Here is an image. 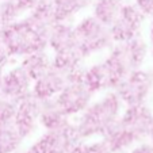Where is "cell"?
Segmentation results:
<instances>
[{"mask_svg": "<svg viewBox=\"0 0 153 153\" xmlns=\"http://www.w3.org/2000/svg\"><path fill=\"white\" fill-rule=\"evenodd\" d=\"M71 153H110V150L102 138H94L79 141Z\"/></svg>", "mask_w": 153, "mask_h": 153, "instance_id": "obj_22", "label": "cell"}, {"mask_svg": "<svg viewBox=\"0 0 153 153\" xmlns=\"http://www.w3.org/2000/svg\"><path fill=\"white\" fill-rule=\"evenodd\" d=\"M33 80L20 64L3 71L1 76V95L18 102L31 92Z\"/></svg>", "mask_w": 153, "mask_h": 153, "instance_id": "obj_10", "label": "cell"}, {"mask_svg": "<svg viewBox=\"0 0 153 153\" xmlns=\"http://www.w3.org/2000/svg\"><path fill=\"white\" fill-rule=\"evenodd\" d=\"M83 69L69 76L67 85L54 98L61 111L69 118H76L77 115H80L95 98V94L91 92L81 80Z\"/></svg>", "mask_w": 153, "mask_h": 153, "instance_id": "obj_5", "label": "cell"}, {"mask_svg": "<svg viewBox=\"0 0 153 153\" xmlns=\"http://www.w3.org/2000/svg\"><path fill=\"white\" fill-rule=\"evenodd\" d=\"M19 64L26 71L27 75L30 76V79L34 81L52 68L53 65L52 53L48 52V49L37 50V52H33L30 54L22 57Z\"/></svg>", "mask_w": 153, "mask_h": 153, "instance_id": "obj_16", "label": "cell"}, {"mask_svg": "<svg viewBox=\"0 0 153 153\" xmlns=\"http://www.w3.org/2000/svg\"><path fill=\"white\" fill-rule=\"evenodd\" d=\"M133 3L144 12L146 18L153 14V0H133Z\"/></svg>", "mask_w": 153, "mask_h": 153, "instance_id": "obj_27", "label": "cell"}, {"mask_svg": "<svg viewBox=\"0 0 153 153\" xmlns=\"http://www.w3.org/2000/svg\"><path fill=\"white\" fill-rule=\"evenodd\" d=\"M115 92L125 106L148 104L153 96V68L134 69L119 83Z\"/></svg>", "mask_w": 153, "mask_h": 153, "instance_id": "obj_4", "label": "cell"}, {"mask_svg": "<svg viewBox=\"0 0 153 153\" xmlns=\"http://www.w3.org/2000/svg\"><path fill=\"white\" fill-rule=\"evenodd\" d=\"M119 122L137 142L146 141L153 125V110L148 104L125 106Z\"/></svg>", "mask_w": 153, "mask_h": 153, "instance_id": "obj_9", "label": "cell"}, {"mask_svg": "<svg viewBox=\"0 0 153 153\" xmlns=\"http://www.w3.org/2000/svg\"><path fill=\"white\" fill-rule=\"evenodd\" d=\"M81 80L88 87V90L95 95L106 92V91H111L110 79H108V73L106 71L103 61L94 62L88 67H84Z\"/></svg>", "mask_w": 153, "mask_h": 153, "instance_id": "obj_14", "label": "cell"}, {"mask_svg": "<svg viewBox=\"0 0 153 153\" xmlns=\"http://www.w3.org/2000/svg\"><path fill=\"white\" fill-rule=\"evenodd\" d=\"M129 153H153V144L149 140L137 142V144L129 150Z\"/></svg>", "mask_w": 153, "mask_h": 153, "instance_id": "obj_25", "label": "cell"}, {"mask_svg": "<svg viewBox=\"0 0 153 153\" xmlns=\"http://www.w3.org/2000/svg\"><path fill=\"white\" fill-rule=\"evenodd\" d=\"M148 140H149V141H150V142H152V144H153V125H152V129H150V133H149V138H148Z\"/></svg>", "mask_w": 153, "mask_h": 153, "instance_id": "obj_32", "label": "cell"}, {"mask_svg": "<svg viewBox=\"0 0 153 153\" xmlns=\"http://www.w3.org/2000/svg\"><path fill=\"white\" fill-rule=\"evenodd\" d=\"M146 19L145 14L133 1H125L118 18L108 26L113 42H125L141 35Z\"/></svg>", "mask_w": 153, "mask_h": 153, "instance_id": "obj_7", "label": "cell"}, {"mask_svg": "<svg viewBox=\"0 0 153 153\" xmlns=\"http://www.w3.org/2000/svg\"><path fill=\"white\" fill-rule=\"evenodd\" d=\"M16 103V114L12 121V125L18 130L20 137L26 141L31 138L39 129L38 118H39L41 107H42V100L37 98L33 92H30Z\"/></svg>", "mask_w": 153, "mask_h": 153, "instance_id": "obj_8", "label": "cell"}, {"mask_svg": "<svg viewBox=\"0 0 153 153\" xmlns=\"http://www.w3.org/2000/svg\"><path fill=\"white\" fill-rule=\"evenodd\" d=\"M48 49L52 53L77 46L75 34V22H56L48 34Z\"/></svg>", "mask_w": 153, "mask_h": 153, "instance_id": "obj_12", "label": "cell"}, {"mask_svg": "<svg viewBox=\"0 0 153 153\" xmlns=\"http://www.w3.org/2000/svg\"><path fill=\"white\" fill-rule=\"evenodd\" d=\"M46 41V35L35 30L25 16L0 29V42L12 60L48 49Z\"/></svg>", "mask_w": 153, "mask_h": 153, "instance_id": "obj_2", "label": "cell"}, {"mask_svg": "<svg viewBox=\"0 0 153 153\" xmlns=\"http://www.w3.org/2000/svg\"><path fill=\"white\" fill-rule=\"evenodd\" d=\"M125 104L115 91L102 92L94 99L85 110L73 121L75 133L79 141L102 138L103 134L119 119Z\"/></svg>", "mask_w": 153, "mask_h": 153, "instance_id": "obj_1", "label": "cell"}, {"mask_svg": "<svg viewBox=\"0 0 153 153\" xmlns=\"http://www.w3.org/2000/svg\"><path fill=\"white\" fill-rule=\"evenodd\" d=\"M11 62H12V58L8 56V53L6 52L4 46L0 42V71H4Z\"/></svg>", "mask_w": 153, "mask_h": 153, "instance_id": "obj_28", "label": "cell"}, {"mask_svg": "<svg viewBox=\"0 0 153 153\" xmlns=\"http://www.w3.org/2000/svg\"><path fill=\"white\" fill-rule=\"evenodd\" d=\"M126 0H92L91 15L106 26H110L118 18Z\"/></svg>", "mask_w": 153, "mask_h": 153, "instance_id": "obj_20", "label": "cell"}, {"mask_svg": "<svg viewBox=\"0 0 153 153\" xmlns=\"http://www.w3.org/2000/svg\"><path fill=\"white\" fill-rule=\"evenodd\" d=\"M77 142L73 121H71L58 129L43 130V133L23 153H71Z\"/></svg>", "mask_w": 153, "mask_h": 153, "instance_id": "obj_6", "label": "cell"}, {"mask_svg": "<svg viewBox=\"0 0 153 153\" xmlns=\"http://www.w3.org/2000/svg\"><path fill=\"white\" fill-rule=\"evenodd\" d=\"M68 83V76L52 65L48 72L33 81L31 92L41 100L54 99Z\"/></svg>", "mask_w": 153, "mask_h": 153, "instance_id": "obj_11", "label": "cell"}, {"mask_svg": "<svg viewBox=\"0 0 153 153\" xmlns=\"http://www.w3.org/2000/svg\"><path fill=\"white\" fill-rule=\"evenodd\" d=\"M1 27H3V25H1V22H0V29H1Z\"/></svg>", "mask_w": 153, "mask_h": 153, "instance_id": "obj_34", "label": "cell"}, {"mask_svg": "<svg viewBox=\"0 0 153 153\" xmlns=\"http://www.w3.org/2000/svg\"><path fill=\"white\" fill-rule=\"evenodd\" d=\"M150 23H149V35H153V14L149 16Z\"/></svg>", "mask_w": 153, "mask_h": 153, "instance_id": "obj_30", "label": "cell"}, {"mask_svg": "<svg viewBox=\"0 0 153 153\" xmlns=\"http://www.w3.org/2000/svg\"><path fill=\"white\" fill-rule=\"evenodd\" d=\"M75 34L76 45L85 60L108 52L114 45L108 26L99 22L92 15L83 16L79 22H75Z\"/></svg>", "mask_w": 153, "mask_h": 153, "instance_id": "obj_3", "label": "cell"}, {"mask_svg": "<svg viewBox=\"0 0 153 153\" xmlns=\"http://www.w3.org/2000/svg\"><path fill=\"white\" fill-rule=\"evenodd\" d=\"M16 153H23V152H20V150H19V152H16Z\"/></svg>", "mask_w": 153, "mask_h": 153, "instance_id": "obj_35", "label": "cell"}, {"mask_svg": "<svg viewBox=\"0 0 153 153\" xmlns=\"http://www.w3.org/2000/svg\"><path fill=\"white\" fill-rule=\"evenodd\" d=\"M25 140L20 137L12 123L0 126V153H16L20 150Z\"/></svg>", "mask_w": 153, "mask_h": 153, "instance_id": "obj_21", "label": "cell"}, {"mask_svg": "<svg viewBox=\"0 0 153 153\" xmlns=\"http://www.w3.org/2000/svg\"><path fill=\"white\" fill-rule=\"evenodd\" d=\"M52 8L57 22H75V18L88 10L92 0H52Z\"/></svg>", "mask_w": 153, "mask_h": 153, "instance_id": "obj_18", "label": "cell"}, {"mask_svg": "<svg viewBox=\"0 0 153 153\" xmlns=\"http://www.w3.org/2000/svg\"><path fill=\"white\" fill-rule=\"evenodd\" d=\"M102 140L106 142L110 153H129L137 144L134 137L121 125L119 119L103 134Z\"/></svg>", "mask_w": 153, "mask_h": 153, "instance_id": "obj_13", "label": "cell"}, {"mask_svg": "<svg viewBox=\"0 0 153 153\" xmlns=\"http://www.w3.org/2000/svg\"><path fill=\"white\" fill-rule=\"evenodd\" d=\"M149 48H150V57L153 58V35H149Z\"/></svg>", "mask_w": 153, "mask_h": 153, "instance_id": "obj_29", "label": "cell"}, {"mask_svg": "<svg viewBox=\"0 0 153 153\" xmlns=\"http://www.w3.org/2000/svg\"><path fill=\"white\" fill-rule=\"evenodd\" d=\"M52 0H35V3H37V6H39V4H48L50 3Z\"/></svg>", "mask_w": 153, "mask_h": 153, "instance_id": "obj_31", "label": "cell"}, {"mask_svg": "<svg viewBox=\"0 0 153 153\" xmlns=\"http://www.w3.org/2000/svg\"><path fill=\"white\" fill-rule=\"evenodd\" d=\"M71 121H72V118L67 117L61 111V108L57 106L54 99L42 100V107H41L39 118H38L39 127H42L43 130H53L65 126Z\"/></svg>", "mask_w": 153, "mask_h": 153, "instance_id": "obj_17", "label": "cell"}, {"mask_svg": "<svg viewBox=\"0 0 153 153\" xmlns=\"http://www.w3.org/2000/svg\"><path fill=\"white\" fill-rule=\"evenodd\" d=\"M23 14L14 3V0H0V22L3 26L20 19Z\"/></svg>", "mask_w": 153, "mask_h": 153, "instance_id": "obj_23", "label": "cell"}, {"mask_svg": "<svg viewBox=\"0 0 153 153\" xmlns=\"http://www.w3.org/2000/svg\"><path fill=\"white\" fill-rule=\"evenodd\" d=\"M1 76H3V71H0V95H1Z\"/></svg>", "mask_w": 153, "mask_h": 153, "instance_id": "obj_33", "label": "cell"}, {"mask_svg": "<svg viewBox=\"0 0 153 153\" xmlns=\"http://www.w3.org/2000/svg\"><path fill=\"white\" fill-rule=\"evenodd\" d=\"M25 18H26L27 22H29L35 30H38V31L42 33V34L46 35V37H48V34H49L50 29L53 27V25L57 22L54 11H53L50 3L37 6L35 8H33L29 14L25 15Z\"/></svg>", "mask_w": 153, "mask_h": 153, "instance_id": "obj_19", "label": "cell"}, {"mask_svg": "<svg viewBox=\"0 0 153 153\" xmlns=\"http://www.w3.org/2000/svg\"><path fill=\"white\" fill-rule=\"evenodd\" d=\"M52 58L53 67L64 72L68 76V79H69V76L80 72L84 68V61H85V58L83 57L77 46L61 50L57 53H52Z\"/></svg>", "mask_w": 153, "mask_h": 153, "instance_id": "obj_15", "label": "cell"}, {"mask_svg": "<svg viewBox=\"0 0 153 153\" xmlns=\"http://www.w3.org/2000/svg\"><path fill=\"white\" fill-rule=\"evenodd\" d=\"M14 3L16 4V7L20 10V12L23 14V16L26 14H29L33 8L37 7L35 0H14Z\"/></svg>", "mask_w": 153, "mask_h": 153, "instance_id": "obj_26", "label": "cell"}, {"mask_svg": "<svg viewBox=\"0 0 153 153\" xmlns=\"http://www.w3.org/2000/svg\"><path fill=\"white\" fill-rule=\"evenodd\" d=\"M18 103L12 99L0 95V126L12 123L16 114Z\"/></svg>", "mask_w": 153, "mask_h": 153, "instance_id": "obj_24", "label": "cell"}]
</instances>
